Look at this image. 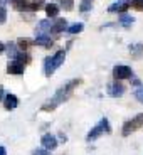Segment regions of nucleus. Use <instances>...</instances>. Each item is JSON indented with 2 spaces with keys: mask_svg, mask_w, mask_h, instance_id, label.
<instances>
[{
  "mask_svg": "<svg viewBox=\"0 0 143 155\" xmlns=\"http://www.w3.org/2000/svg\"><path fill=\"white\" fill-rule=\"evenodd\" d=\"M83 29H84V24H83V22H76V24H73V25H69L66 31L69 32V34H79V32H83Z\"/></svg>",
  "mask_w": 143,
  "mask_h": 155,
  "instance_id": "obj_17",
  "label": "nucleus"
},
{
  "mask_svg": "<svg viewBox=\"0 0 143 155\" xmlns=\"http://www.w3.org/2000/svg\"><path fill=\"white\" fill-rule=\"evenodd\" d=\"M79 84H81V79H71V81L66 83V84H62L61 88L54 93V96L50 98V100H47L46 103L41 106V110H42V111H54L59 105H62L64 101L69 100L71 94L74 93V89H76Z\"/></svg>",
  "mask_w": 143,
  "mask_h": 155,
  "instance_id": "obj_1",
  "label": "nucleus"
},
{
  "mask_svg": "<svg viewBox=\"0 0 143 155\" xmlns=\"http://www.w3.org/2000/svg\"><path fill=\"white\" fill-rule=\"evenodd\" d=\"M91 8H93L91 0H83V4H81V7H79V10H81V12H89Z\"/></svg>",
  "mask_w": 143,
  "mask_h": 155,
  "instance_id": "obj_22",
  "label": "nucleus"
},
{
  "mask_svg": "<svg viewBox=\"0 0 143 155\" xmlns=\"http://www.w3.org/2000/svg\"><path fill=\"white\" fill-rule=\"evenodd\" d=\"M133 84H135V86H140V84H141V83H140V79H136V78H133Z\"/></svg>",
  "mask_w": 143,
  "mask_h": 155,
  "instance_id": "obj_30",
  "label": "nucleus"
},
{
  "mask_svg": "<svg viewBox=\"0 0 143 155\" xmlns=\"http://www.w3.org/2000/svg\"><path fill=\"white\" fill-rule=\"evenodd\" d=\"M8 2H12V4H14V2H17V0H8Z\"/></svg>",
  "mask_w": 143,
  "mask_h": 155,
  "instance_id": "obj_33",
  "label": "nucleus"
},
{
  "mask_svg": "<svg viewBox=\"0 0 143 155\" xmlns=\"http://www.w3.org/2000/svg\"><path fill=\"white\" fill-rule=\"evenodd\" d=\"M67 29V22L66 19H56L54 24H52V32H62V31H66Z\"/></svg>",
  "mask_w": 143,
  "mask_h": 155,
  "instance_id": "obj_13",
  "label": "nucleus"
},
{
  "mask_svg": "<svg viewBox=\"0 0 143 155\" xmlns=\"http://www.w3.org/2000/svg\"><path fill=\"white\" fill-rule=\"evenodd\" d=\"M46 14L49 17H57V14H59V7L56 4H47L46 5Z\"/></svg>",
  "mask_w": 143,
  "mask_h": 155,
  "instance_id": "obj_18",
  "label": "nucleus"
},
{
  "mask_svg": "<svg viewBox=\"0 0 143 155\" xmlns=\"http://www.w3.org/2000/svg\"><path fill=\"white\" fill-rule=\"evenodd\" d=\"M15 59H17L19 62H22V64H29V62H31V56L25 54V51H24V52H19Z\"/></svg>",
  "mask_w": 143,
  "mask_h": 155,
  "instance_id": "obj_20",
  "label": "nucleus"
},
{
  "mask_svg": "<svg viewBox=\"0 0 143 155\" xmlns=\"http://www.w3.org/2000/svg\"><path fill=\"white\" fill-rule=\"evenodd\" d=\"M34 42L37 46H42V47H50L52 46V39L49 37V34H35Z\"/></svg>",
  "mask_w": 143,
  "mask_h": 155,
  "instance_id": "obj_11",
  "label": "nucleus"
},
{
  "mask_svg": "<svg viewBox=\"0 0 143 155\" xmlns=\"http://www.w3.org/2000/svg\"><path fill=\"white\" fill-rule=\"evenodd\" d=\"M130 7H132V0H118V2L109 5L108 12L109 14H125Z\"/></svg>",
  "mask_w": 143,
  "mask_h": 155,
  "instance_id": "obj_6",
  "label": "nucleus"
},
{
  "mask_svg": "<svg viewBox=\"0 0 143 155\" xmlns=\"http://www.w3.org/2000/svg\"><path fill=\"white\" fill-rule=\"evenodd\" d=\"M17 106H19V98L15 96V94L12 93H7L4 98V108L7 110V111H12V110H15Z\"/></svg>",
  "mask_w": 143,
  "mask_h": 155,
  "instance_id": "obj_9",
  "label": "nucleus"
},
{
  "mask_svg": "<svg viewBox=\"0 0 143 155\" xmlns=\"http://www.w3.org/2000/svg\"><path fill=\"white\" fill-rule=\"evenodd\" d=\"M64 59H66V51H57L54 56L46 58L44 59V74H46L47 78H50L56 73V69L64 62Z\"/></svg>",
  "mask_w": 143,
  "mask_h": 155,
  "instance_id": "obj_2",
  "label": "nucleus"
},
{
  "mask_svg": "<svg viewBox=\"0 0 143 155\" xmlns=\"http://www.w3.org/2000/svg\"><path fill=\"white\" fill-rule=\"evenodd\" d=\"M133 94H135V98L140 101V103H143V86H141V88H138V89H136V91H135Z\"/></svg>",
  "mask_w": 143,
  "mask_h": 155,
  "instance_id": "obj_26",
  "label": "nucleus"
},
{
  "mask_svg": "<svg viewBox=\"0 0 143 155\" xmlns=\"http://www.w3.org/2000/svg\"><path fill=\"white\" fill-rule=\"evenodd\" d=\"M32 155H50V150H47V148H35L34 152H32Z\"/></svg>",
  "mask_w": 143,
  "mask_h": 155,
  "instance_id": "obj_24",
  "label": "nucleus"
},
{
  "mask_svg": "<svg viewBox=\"0 0 143 155\" xmlns=\"http://www.w3.org/2000/svg\"><path fill=\"white\" fill-rule=\"evenodd\" d=\"M108 94L111 98H121L125 94V86L120 81H115L108 86Z\"/></svg>",
  "mask_w": 143,
  "mask_h": 155,
  "instance_id": "obj_7",
  "label": "nucleus"
},
{
  "mask_svg": "<svg viewBox=\"0 0 143 155\" xmlns=\"http://www.w3.org/2000/svg\"><path fill=\"white\" fill-rule=\"evenodd\" d=\"M32 44H35L34 41H31L29 37H20V39H17V47H19L20 51H27L29 47L32 46Z\"/></svg>",
  "mask_w": 143,
  "mask_h": 155,
  "instance_id": "obj_14",
  "label": "nucleus"
},
{
  "mask_svg": "<svg viewBox=\"0 0 143 155\" xmlns=\"http://www.w3.org/2000/svg\"><path fill=\"white\" fill-rule=\"evenodd\" d=\"M62 8L64 10H73V7H74V2L73 0H62Z\"/></svg>",
  "mask_w": 143,
  "mask_h": 155,
  "instance_id": "obj_23",
  "label": "nucleus"
},
{
  "mask_svg": "<svg viewBox=\"0 0 143 155\" xmlns=\"http://www.w3.org/2000/svg\"><path fill=\"white\" fill-rule=\"evenodd\" d=\"M132 7L135 10H143V0H132Z\"/></svg>",
  "mask_w": 143,
  "mask_h": 155,
  "instance_id": "obj_25",
  "label": "nucleus"
},
{
  "mask_svg": "<svg viewBox=\"0 0 143 155\" xmlns=\"http://www.w3.org/2000/svg\"><path fill=\"white\" fill-rule=\"evenodd\" d=\"M59 142H62V143H66V142H67V137L64 135V133H59Z\"/></svg>",
  "mask_w": 143,
  "mask_h": 155,
  "instance_id": "obj_29",
  "label": "nucleus"
},
{
  "mask_svg": "<svg viewBox=\"0 0 143 155\" xmlns=\"http://www.w3.org/2000/svg\"><path fill=\"white\" fill-rule=\"evenodd\" d=\"M4 51H5V44H2V42H0V54H2Z\"/></svg>",
  "mask_w": 143,
  "mask_h": 155,
  "instance_id": "obj_32",
  "label": "nucleus"
},
{
  "mask_svg": "<svg viewBox=\"0 0 143 155\" xmlns=\"http://www.w3.org/2000/svg\"><path fill=\"white\" fill-rule=\"evenodd\" d=\"M135 22V17H132V15H126V14H121L120 15V24L123 25V27H132V24Z\"/></svg>",
  "mask_w": 143,
  "mask_h": 155,
  "instance_id": "obj_16",
  "label": "nucleus"
},
{
  "mask_svg": "<svg viewBox=\"0 0 143 155\" xmlns=\"http://www.w3.org/2000/svg\"><path fill=\"white\" fill-rule=\"evenodd\" d=\"M105 133H111V125H109L108 118H101V120L98 121V125H94V127L88 132L86 140H88V142H94V140H98L99 137H103Z\"/></svg>",
  "mask_w": 143,
  "mask_h": 155,
  "instance_id": "obj_3",
  "label": "nucleus"
},
{
  "mask_svg": "<svg viewBox=\"0 0 143 155\" xmlns=\"http://www.w3.org/2000/svg\"><path fill=\"white\" fill-rule=\"evenodd\" d=\"M0 155H7V150H5V147H0Z\"/></svg>",
  "mask_w": 143,
  "mask_h": 155,
  "instance_id": "obj_31",
  "label": "nucleus"
},
{
  "mask_svg": "<svg viewBox=\"0 0 143 155\" xmlns=\"http://www.w3.org/2000/svg\"><path fill=\"white\" fill-rule=\"evenodd\" d=\"M24 69H25V64L19 62L17 59H14L12 62H8V66H7V73L8 74H24Z\"/></svg>",
  "mask_w": 143,
  "mask_h": 155,
  "instance_id": "obj_10",
  "label": "nucleus"
},
{
  "mask_svg": "<svg viewBox=\"0 0 143 155\" xmlns=\"http://www.w3.org/2000/svg\"><path fill=\"white\" fill-rule=\"evenodd\" d=\"M7 20V10L4 7H0V24H4Z\"/></svg>",
  "mask_w": 143,
  "mask_h": 155,
  "instance_id": "obj_27",
  "label": "nucleus"
},
{
  "mask_svg": "<svg viewBox=\"0 0 143 155\" xmlns=\"http://www.w3.org/2000/svg\"><path fill=\"white\" fill-rule=\"evenodd\" d=\"M41 143H42V147H44V148H47V150H54V148L57 147L59 140L56 138V135L46 133V135H42V138H41Z\"/></svg>",
  "mask_w": 143,
  "mask_h": 155,
  "instance_id": "obj_8",
  "label": "nucleus"
},
{
  "mask_svg": "<svg viewBox=\"0 0 143 155\" xmlns=\"http://www.w3.org/2000/svg\"><path fill=\"white\" fill-rule=\"evenodd\" d=\"M128 49H130V52H132V54H141L143 52V44H130V47H128Z\"/></svg>",
  "mask_w": 143,
  "mask_h": 155,
  "instance_id": "obj_19",
  "label": "nucleus"
},
{
  "mask_svg": "<svg viewBox=\"0 0 143 155\" xmlns=\"http://www.w3.org/2000/svg\"><path fill=\"white\" fill-rule=\"evenodd\" d=\"M49 31H52V24H50V20H47V19L39 20L37 29H35V34H47Z\"/></svg>",
  "mask_w": 143,
  "mask_h": 155,
  "instance_id": "obj_12",
  "label": "nucleus"
},
{
  "mask_svg": "<svg viewBox=\"0 0 143 155\" xmlns=\"http://www.w3.org/2000/svg\"><path fill=\"white\" fill-rule=\"evenodd\" d=\"M46 7L42 0H34V2H27V7H25V12H37L39 8Z\"/></svg>",
  "mask_w": 143,
  "mask_h": 155,
  "instance_id": "obj_15",
  "label": "nucleus"
},
{
  "mask_svg": "<svg viewBox=\"0 0 143 155\" xmlns=\"http://www.w3.org/2000/svg\"><path fill=\"white\" fill-rule=\"evenodd\" d=\"M141 127H143V113H138L136 116H133L132 120L125 121V125H123V130H121V135H123V137L132 135L133 132H136V130H140Z\"/></svg>",
  "mask_w": 143,
  "mask_h": 155,
  "instance_id": "obj_4",
  "label": "nucleus"
},
{
  "mask_svg": "<svg viewBox=\"0 0 143 155\" xmlns=\"http://www.w3.org/2000/svg\"><path fill=\"white\" fill-rule=\"evenodd\" d=\"M5 94H7V93H5V91H4V86L0 84V101H4V98H5Z\"/></svg>",
  "mask_w": 143,
  "mask_h": 155,
  "instance_id": "obj_28",
  "label": "nucleus"
},
{
  "mask_svg": "<svg viewBox=\"0 0 143 155\" xmlns=\"http://www.w3.org/2000/svg\"><path fill=\"white\" fill-rule=\"evenodd\" d=\"M7 51H8V58H12V59H15L17 54H19V51H17V47L14 46V44H8Z\"/></svg>",
  "mask_w": 143,
  "mask_h": 155,
  "instance_id": "obj_21",
  "label": "nucleus"
},
{
  "mask_svg": "<svg viewBox=\"0 0 143 155\" xmlns=\"http://www.w3.org/2000/svg\"><path fill=\"white\" fill-rule=\"evenodd\" d=\"M29 2H34V0H29Z\"/></svg>",
  "mask_w": 143,
  "mask_h": 155,
  "instance_id": "obj_34",
  "label": "nucleus"
},
{
  "mask_svg": "<svg viewBox=\"0 0 143 155\" xmlns=\"http://www.w3.org/2000/svg\"><path fill=\"white\" fill-rule=\"evenodd\" d=\"M132 76H133L132 68L125 66V64H120V66H115V68H113V78H115V81H123V79H130Z\"/></svg>",
  "mask_w": 143,
  "mask_h": 155,
  "instance_id": "obj_5",
  "label": "nucleus"
}]
</instances>
